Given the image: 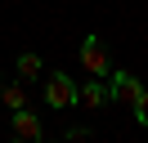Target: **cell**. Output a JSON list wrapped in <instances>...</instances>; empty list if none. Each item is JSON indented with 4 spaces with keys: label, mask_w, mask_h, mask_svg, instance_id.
Listing matches in <instances>:
<instances>
[{
    "label": "cell",
    "mask_w": 148,
    "mask_h": 143,
    "mask_svg": "<svg viewBox=\"0 0 148 143\" xmlns=\"http://www.w3.org/2000/svg\"><path fill=\"white\" fill-rule=\"evenodd\" d=\"M45 103L54 107V112H67V107H76V80H72V76H63V72L45 76Z\"/></svg>",
    "instance_id": "1"
},
{
    "label": "cell",
    "mask_w": 148,
    "mask_h": 143,
    "mask_svg": "<svg viewBox=\"0 0 148 143\" xmlns=\"http://www.w3.org/2000/svg\"><path fill=\"white\" fill-rule=\"evenodd\" d=\"M81 67L90 72V76L108 80L112 63H108V49H103V40H99V36H85V40H81Z\"/></svg>",
    "instance_id": "2"
},
{
    "label": "cell",
    "mask_w": 148,
    "mask_h": 143,
    "mask_svg": "<svg viewBox=\"0 0 148 143\" xmlns=\"http://www.w3.org/2000/svg\"><path fill=\"white\" fill-rule=\"evenodd\" d=\"M108 94L117 98V103L135 107V103H139V94H144V85H139L135 72H108Z\"/></svg>",
    "instance_id": "3"
},
{
    "label": "cell",
    "mask_w": 148,
    "mask_h": 143,
    "mask_svg": "<svg viewBox=\"0 0 148 143\" xmlns=\"http://www.w3.org/2000/svg\"><path fill=\"white\" fill-rule=\"evenodd\" d=\"M9 143H40V116L32 107H18L14 112V139Z\"/></svg>",
    "instance_id": "4"
},
{
    "label": "cell",
    "mask_w": 148,
    "mask_h": 143,
    "mask_svg": "<svg viewBox=\"0 0 148 143\" xmlns=\"http://www.w3.org/2000/svg\"><path fill=\"white\" fill-rule=\"evenodd\" d=\"M108 98H112V94H108V85H103L99 76H90L85 85H76V107H85V112H99Z\"/></svg>",
    "instance_id": "5"
},
{
    "label": "cell",
    "mask_w": 148,
    "mask_h": 143,
    "mask_svg": "<svg viewBox=\"0 0 148 143\" xmlns=\"http://www.w3.org/2000/svg\"><path fill=\"white\" fill-rule=\"evenodd\" d=\"M0 107H9V112L27 107V89H23V80H9V85H0Z\"/></svg>",
    "instance_id": "6"
},
{
    "label": "cell",
    "mask_w": 148,
    "mask_h": 143,
    "mask_svg": "<svg viewBox=\"0 0 148 143\" xmlns=\"http://www.w3.org/2000/svg\"><path fill=\"white\" fill-rule=\"evenodd\" d=\"M14 67H18V80H40V72H45V63H40V54H18V63H14Z\"/></svg>",
    "instance_id": "7"
},
{
    "label": "cell",
    "mask_w": 148,
    "mask_h": 143,
    "mask_svg": "<svg viewBox=\"0 0 148 143\" xmlns=\"http://www.w3.org/2000/svg\"><path fill=\"white\" fill-rule=\"evenodd\" d=\"M135 121H139V125L148 130V89L139 94V103H135Z\"/></svg>",
    "instance_id": "8"
},
{
    "label": "cell",
    "mask_w": 148,
    "mask_h": 143,
    "mask_svg": "<svg viewBox=\"0 0 148 143\" xmlns=\"http://www.w3.org/2000/svg\"><path fill=\"white\" fill-rule=\"evenodd\" d=\"M90 139V130H85V125H72V130H67V143H85Z\"/></svg>",
    "instance_id": "9"
},
{
    "label": "cell",
    "mask_w": 148,
    "mask_h": 143,
    "mask_svg": "<svg viewBox=\"0 0 148 143\" xmlns=\"http://www.w3.org/2000/svg\"><path fill=\"white\" fill-rule=\"evenodd\" d=\"M40 143H45V139H40ZM58 143H63V139H58Z\"/></svg>",
    "instance_id": "10"
}]
</instances>
